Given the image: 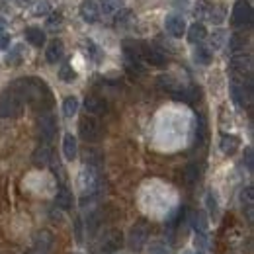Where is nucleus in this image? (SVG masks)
Wrapping results in <instances>:
<instances>
[{"label": "nucleus", "instance_id": "nucleus-1", "mask_svg": "<svg viewBox=\"0 0 254 254\" xmlns=\"http://www.w3.org/2000/svg\"><path fill=\"white\" fill-rule=\"evenodd\" d=\"M78 135L86 141V143H96L104 137V127L102 124L96 120L94 116H84L80 122H78Z\"/></svg>", "mask_w": 254, "mask_h": 254}, {"label": "nucleus", "instance_id": "nucleus-2", "mask_svg": "<svg viewBox=\"0 0 254 254\" xmlns=\"http://www.w3.org/2000/svg\"><path fill=\"white\" fill-rule=\"evenodd\" d=\"M22 112H24V102L14 92H6L0 98V118L14 120V118H20Z\"/></svg>", "mask_w": 254, "mask_h": 254}, {"label": "nucleus", "instance_id": "nucleus-3", "mask_svg": "<svg viewBox=\"0 0 254 254\" xmlns=\"http://www.w3.org/2000/svg\"><path fill=\"white\" fill-rule=\"evenodd\" d=\"M231 24L233 28H245L253 24V6L249 0H237L233 6L231 14Z\"/></svg>", "mask_w": 254, "mask_h": 254}, {"label": "nucleus", "instance_id": "nucleus-4", "mask_svg": "<svg viewBox=\"0 0 254 254\" xmlns=\"http://www.w3.org/2000/svg\"><path fill=\"white\" fill-rule=\"evenodd\" d=\"M57 133V120L51 114H43L37 120V135L43 143H49Z\"/></svg>", "mask_w": 254, "mask_h": 254}, {"label": "nucleus", "instance_id": "nucleus-5", "mask_svg": "<svg viewBox=\"0 0 254 254\" xmlns=\"http://www.w3.org/2000/svg\"><path fill=\"white\" fill-rule=\"evenodd\" d=\"M147 239H149V227H147V223L145 221L135 223L131 227V231H129V247L133 251H139L147 243Z\"/></svg>", "mask_w": 254, "mask_h": 254}, {"label": "nucleus", "instance_id": "nucleus-6", "mask_svg": "<svg viewBox=\"0 0 254 254\" xmlns=\"http://www.w3.org/2000/svg\"><path fill=\"white\" fill-rule=\"evenodd\" d=\"M141 59H145L147 63L153 64V66H164V64L168 63V59H166L162 49L155 47V45H149L145 41H143V49H141Z\"/></svg>", "mask_w": 254, "mask_h": 254}, {"label": "nucleus", "instance_id": "nucleus-7", "mask_svg": "<svg viewBox=\"0 0 254 254\" xmlns=\"http://www.w3.org/2000/svg\"><path fill=\"white\" fill-rule=\"evenodd\" d=\"M84 110L88 116H94V118H100V116H106L108 114V102L104 98L96 94H90L84 98Z\"/></svg>", "mask_w": 254, "mask_h": 254}, {"label": "nucleus", "instance_id": "nucleus-8", "mask_svg": "<svg viewBox=\"0 0 254 254\" xmlns=\"http://www.w3.org/2000/svg\"><path fill=\"white\" fill-rule=\"evenodd\" d=\"M164 28H166V32L170 33L172 37H182L186 30H188V26H186V20L182 18V16H178V14H170V16H166V20H164Z\"/></svg>", "mask_w": 254, "mask_h": 254}, {"label": "nucleus", "instance_id": "nucleus-9", "mask_svg": "<svg viewBox=\"0 0 254 254\" xmlns=\"http://www.w3.org/2000/svg\"><path fill=\"white\" fill-rule=\"evenodd\" d=\"M80 18L86 24H96L100 20V6L96 0H82L80 2Z\"/></svg>", "mask_w": 254, "mask_h": 254}, {"label": "nucleus", "instance_id": "nucleus-10", "mask_svg": "<svg viewBox=\"0 0 254 254\" xmlns=\"http://www.w3.org/2000/svg\"><path fill=\"white\" fill-rule=\"evenodd\" d=\"M33 164L37 166V168H43V166H49L51 162H53V153H51V147H49V143H41L35 151H33Z\"/></svg>", "mask_w": 254, "mask_h": 254}, {"label": "nucleus", "instance_id": "nucleus-11", "mask_svg": "<svg viewBox=\"0 0 254 254\" xmlns=\"http://www.w3.org/2000/svg\"><path fill=\"white\" fill-rule=\"evenodd\" d=\"M64 55V45L61 39H53L49 45H47V49H45V59H47V63L51 64H57L61 59H63Z\"/></svg>", "mask_w": 254, "mask_h": 254}, {"label": "nucleus", "instance_id": "nucleus-12", "mask_svg": "<svg viewBox=\"0 0 254 254\" xmlns=\"http://www.w3.org/2000/svg\"><path fill=\"white\" fill-rule=\"evenodd\" d=\"M239 147H241V139L237 135H233V133H225L221 137V141H219V149L227 157H233L239 151Z\"/></svg>", "mask_w": 254, "mask_h": 254}, {"label": "nucleus", "instance_id": "nucleus-13", "mask_svg": "<svg viewBox=\"0 0 254 254\" xmlns=\"http://www.w3.org/2000/svg\"><path fill=\"white\" fill-rule=\"evenodd\" d=\"M122 49H124V55H126L127 61H141L143 41H137V39H126V41L122 43Z\"/></svg>", "mask_w": 254, "mask_h": 254}, {"label": "nucleus", "instance_id": "nucleus-14", "mask_svg": "<svg viewBox=\"0 0 254 254\" xmlns=\"http://www.w3.org/2000/svg\"><path fill=\"white\" fill-rule=\"evenodd\" d=\"M186 32H188V41L193 43V45H199L201 41H205V39H207V28H205L201 22L191 24Z\"/></svg>", "mask_w": 254, "mask_h": 254}, {"label": "nucleus", "instance_id": "nucleus-15", "mask_svg": "<svg viewBox=\"0 0 254 254\" xmlns=\"http://www.w3.org/2000/svg\"><path fill=\"white\" fill-rule=\"evenodd\" d=\"M26 41L30 45H33V47H43L45 41H47V37H45V32L41 28L30 26V28H26Z\"/></svg>", "mask_w": 254, "mask_h": 254}, {"label": "nucleus", "instance_id": "nucleus-16", "mask_svg": "<svg viewBox=\"0 0 254 254\" xmlns=\"http://www.w3.org/2000/svg\"><path fill=\"white\" fill-rule=\"evenodd\" d=\"M63 155L66 160H74L78 155V145H76V137L72 133H66L63 137Z\"/></svg>", "mask_w": 254, "mask_h": 254}, {"label": "nucleus", "instance_id": "nucleus-17", "mask_svg": "<svg viewBox=\"0 0 254 254\" xmlns=\"http://www.w3.org/2000/svg\"><path fill=\"white\" fill-rule=\"evenodd\" d=\"M55 203H57V207H61V209H64V211L72 207V193H70V190H68L64 184H61L59 190H57Z\"/></svg>", "mask_w": 254, "mask_h": 254}, {"label": "nucleus", "instance_id": "nucleus-18", "mask_svg": "<svg viewBox=\"0 0 254 254\" xmlns=\"http://www.w3.org/2000/svg\"><path fill=\"white\" fill-rule=\"evenodd\" d=\"M241 203H243V211H247V217L253 221V205H254V188L247 186L241 191Z\"/></svg>", "mask_w": 254, "mask_h": 254}, {"label": "nucleus", "instance_id": "nucleus-19", "mask_svg": "<svg viewBox=\"0 0 254 254\" xmlns=\"http://www.w3.org/2000/svg\"><path fill=\"white\" fill-rule=\"evenodd\" d=\"M247 43H249L247 35H243V33H235V35H231V39H229V49L233 51V55H237V53H245Z\"/></svg>", "mask_w": 254, "mask_h": 254}, {"label": "nucleus", "instance_id": "nucleus-20", "mask_svg": "<svg viewBox=\"0 0 254 254\" xmlns=\"http://www.w3.org/2000/svg\"><path fill=\"white\" fill-rule=\"evenodd\" d=\"M211 59H213V53H211L209 47H205V45H197V47H195V51H193V61H195V63L209 64Z\"/></svg>", "mask_w": 254, "mask_h": 254}, {"label": "nucleus", "instance_id": "nucleus-21", "mask_svg": "<svg viewBox=\"0 0 254 254\" xmlns=\"http://www.w3.org/2000/svg\"><path fill=\"white\" fill-rule=\"evenodd\" d=\"M133 22H135L133 10H129V8L118 10V16H116V26H118V28H129Z\"/></svg>", "mask_w": 254, "mask_h": 254}, {"label": "nucleus", "instance_id": "nucleus-22", "mask_svg": "<svg viewBox=\"0 0 254 254\" xmlns=\"http://www.w3.org/2000/svg\"><path fill=\"white\" fill-rule=\"evenodd\" d=\"M24 49H22V45H16L14 49H10L8 51V55H6V64L8 66H18V64H22V61H24V53H22Z\"/></svg>", "mask_w": 254, "mask_h": 254}, {"label": "nucleus", "instance_id": "nucleus-23", "mask_svg": "<svg viewBox=\"0 0 254 254\" xmlns=\"http://www.w3.org/2000/svg\"><path fill=\"white\" fill-rule=\"evenodd\" d=\"M127 0H100V10L104 14H114L126 6Z\"/></svg>", "mask_w": 254, "mask_h": 254}, {"label": "nucleus", "instance_id": "nucleus-24", "mask_svg": "<svg viewBox=\"0 0 254 254\" xmlns=\"http://www.w3.org/2000/svg\"><path fill=\"white\" fill-rule=\"evenodd\" d=\"M190 225L193 227V231H197V233H205L207 231V219H205V215L201 211H193L191 213Z\"/></svg>", "mask_w": 254, "mask_h": 254}, {"label": "nucleus", "instance_id": "nucleus-25", "mask_svg": "<svg viewBox=\"0 0 254 254\" xmlns=\"http://www.w3.org/2000/svg\"><path fill=\"white\" fill-rule=\"evenodd\" d=\"M78 112V98L76 96H66L63 100V114L64 118H72Z\"/></svg>", "mask_w": 254, "mask_h": 254}, {"label": "nucleus", "instance_id": "nucleus-26", "mask_svg": "<svg viewBox=\"0 0 254 254\" xmlns=\"http://www.w3.org/2000/svg\"><path fill=\"white\" fill-rule=\"evenodd\" d=\"M49 12H51V4H49V0H35V2H33L32 14L35 16V18L47 16Z\"/></svg>", "mask_w": 254, "mask_h": 254}, {"label": "nucleus", "instance_id": "nucleus-27", "mask_svg": "<svg viewBox=\"0 0 254 254\" xmlns=\"http://www.w3.org/2000/svg\"><path fill=\"white\" fill-rule=\"evenodd\" d=\"M213 8V4L209 0H197L195 2V8H193V16L195 18H207L209 10Z\"/></svg>", "mask_w": 254, "mask_h": 254}, {"label": "nucleus", "instance_id": "nucleus-28", "mask_svg": "<svg viewBox=\"0 0 254 254\" xmlns=\"http://www.w3.org/2000/svg\"><path fill=\"white\" fill-rule=\"evenodd\" d=\"M205 203H207V209H209L211 217H213V219H217V215H219V203H217V197H215V193H213V191H207Z\"/></svg>", "mask_w": 254, "mask_h": 254}, {"label": "nucleus", "instance_id": "nucleus-29", "mask_svg": "<svg viewBox=\"0 0 254 254\" xmlns=\"http://www.w3.org/2000/svg\"><path fill=\"white\" fill-rule=\"evenodd\" d=\"M59 78H61L63 82H72V80L76 78V70L68 63H64L63 66L59 68Z\"/></svg>", "mask_w": 254, "mask_h": 254}, {"label": "nucleus", "instance_id": "nucleus-30", "mask_svg": "<svg viewBox=\"0 0 254 254\" xmlns=\"http://www.w3.org/2000/svg\"><path fill=\"white\" fill-rule=\"evenodd\" d=\"M147 254H170V249H168V245H166V243H162V241H155V243H151V245H149Z\"/></svg>", "mask_w": 254, "mask_h": 254}, {"label": "nucleus", "instance_id": "nucleus-31", "mask_svg": "<svg viewBox=\"0 0 254 254\" xmlns=\"http://www.w3.org/2000/svg\"><path fill=\"white\" fill-rule=\"evenodd\" d=\"M127 72L131 76H141V74H145V68H143L141 61H127Z\"/></svg>", "mask_w": 254, "mask_h": 254}, {"label": "nucleus", "instance_id": "nucleus-32", "mask_svg": "<svg viewBox=\"0 0 254 254\" xmlns=\"http://www.w3.org/2000/svg\"><path fill=\"white\" fill-rule=\"evenodd\" d=\"M61 22H63V14H61V12H53V14H49L47 26H49L51 30H57V28L61 26Z\"/></svg>", "mask_w": 254, "mask_h": 254}, {"label": "nucleus", "instance_id": "nucleus-33", "mask_svg": "<svg viewBox=\"0 0 254 254\" xmlns=\"http://www.w3.org/2000/svg\"><path fill=\"white\" fill-rule=\"evenodd\" d=\"M223 41H225V32H223V30L213 32V35H211V49H213V51L219 49L223 45Z\"/></svg>", "mask_w": 254, "mask_h": 254}, {"label": "nucleus", "instance_id": "nucleus-34", "mask_svg": "<svg viewBox=\"0 0 254 254\" xmlns=\"http://www.w3.org/2000/svg\"><path fill=\"white\" fill-rule=\"evenodd\" d=\"M197 178H199V166H197V164H190V166L186 168V180H188L190 184H193Z\"/></svg>", "mask_w": 254, "mask_h": 254}, {"label": "nucleus", "instance_id": "nucleus-35", "mask_svg": "<svg viewBox=\"0 0 254 254\" xmlns=\"http://www.w3.org/2000/svg\"><path fill=\"white\" fill-rule=\"evenodd\" d=\"M223 16H225V14H223V10H219L217 6H213V8L209 10V14H207V18H209L213 24H221Z\"/></svg>", "mask_w": 254, "mask_h": 254}, {"label": "nucleus", "instance_id": "nucleus-36", "mask_svg": "<svg viewBox=\"0 0 254 254\" xmlns=\"http://www.w3.org/2000/svg\"><path fill=\"white\" fill-rule=\"evenodd\" d=\"M243 162H245V166H247L249 170H253V168H254V153H253V147H247V149H245V157H243Z\"/></svg>", "mask_w": 254, "mask_h": 254}, {"label": "nucleus", "instance_id": "nucleus-37", "mask_svg": "<svg viewBox=\"0 0 254 254\" xmlns=\"http://www.w3.org/2000/svg\"><path fill=\"white\" fill-rule=\"evenodd\" d=\"M86 49H88V55H90L94 61H100V49L96 47L94 41H90V39H88V41H86Z\"/></svg>", "mask_w": 254, "mask_h": 254}, {"label": "nucleus", "instance_id": "nucleus-38", "mask_svg": "<svg viewBox=\"0 0 254 254\" xmlns=\"http://www.w3.org/2000/svg\"><path fill=\"white\" fill-rule=\"evenodd\" d=\"M8 45H10V33L2 32L0 33V51L8 49Z\"/></svg>", "mask_w": 254, "mask_h": 254}, {"label": "nucleus", "instance_id": "nucleus-39", "mask_svg": "<svg viewBox=\"0 0 254 254\" xmlns=\"http://www.w3.org/2000/svg\"><path fill=\"white\" fill-rule=\"evenodd\" d=\"M6 32V20L4 18H0V33Z\"/></svg>", "mask_w": 254, "mask_h": 254}, {"label": "nucleus", "instance_id": "nucleus-40", "mask_svg": "<svg viewBox=\"0 0 254 254\" xmlns=\"http://www.w3.org/2000/svg\"><path fill=\"white\" fill-rule=\"evenodd\" d=\"M30 2H32V0H16V4H18V6H28Z\"/></svg>", "mask_w": 254, "mask_h": 254}, {"label": "nucleus", "instance_id": "nucleus-41", "mask_svg": "<svg viewBox=\"0 0 254 254\" xmlns=\"http://www.w3.org/2000/svg\"><path fill=\"white\" fill-rule=\"evenodd\" d=\"M195 254H201V253H195Z\"/></svg>", "mask_w": 254, "mask_h": 254}]
</instances>
